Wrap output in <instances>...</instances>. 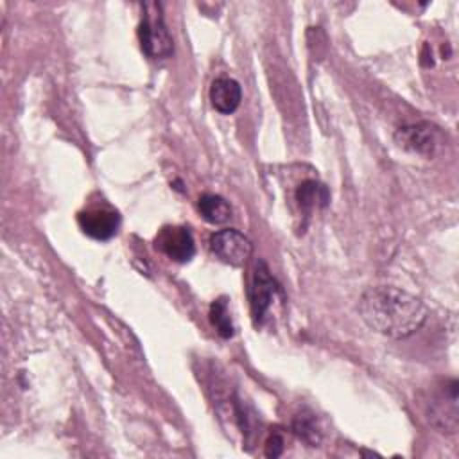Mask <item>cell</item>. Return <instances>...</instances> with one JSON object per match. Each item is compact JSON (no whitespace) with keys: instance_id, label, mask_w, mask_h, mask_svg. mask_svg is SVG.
I'll list each match as a JSON object with an SVG mask.
<instances>
[{"instance_id":"obj_6","label":"cell","mask_w":459,"mask_h":459,"mask_svg":"<svg viewBox=\"0 0 459 459\" xmlns=\"http://www.w3.org/2000/svg\"><path fill=\"white\" fill-rule=\"evenodd\" d=\"M278 283L271 276L265 262L258 260L253 280L249 285V305H251V316L255 325H262L265 319V314L274 299V294L278 292Z\"/></svg>"},{"instance_id":"obj_7","label":"cell","mask_w":459,"mask_h":459,"mask_svg":"<svg viewBox=\"0 0 459 459\" xmlns=\"http://www.w3.org/2000/svg\"><path fill=\"white\" fill-rule=\"evenodd\" d=\"M154 247L179 264L190 262L195 255V240L185 226H163L154 238Z\"/></svg>"},{"instance_id":"obj_9","label":"cell","mask_w":459,"mask_h":459,"mask_svg":"<svg viewBox=\"0 0 459 459\" xmlns=\"http://www.w3.org/2000/svg\"><path fill=\"white\" fill-rule=\"evenodd\" d=\"M242 100V88L235 79L219 77L210 86V102L222 115L233 113Z\"/></svg>"},{"instance_id":"obj_11","label":"cell","mask_w":459,"mask_h":459,"mask_svg":"<svg viewBox=\"0 0 459 459\" xmlns=\"http://www.w3.org/2000/svg\"><path fill=\"white\" fill-rule=\"evenodd\" d=\"M292 432L308 446H317L323 437L319 421L312 411H301L292 418Z\"/></svg>"},{"instance_id":"obj_14","label":"cell","mask_w":459,"mask_h":459,"mask_svg":"<svg viewBox=\"0 0 459 459\" xmlns=\"http://www.w3.org/2000/svg\"><path fill=\"white\" fill-rule=\"evenodd\" d=\"M283 445H285L283 436H281L280 432H273V434L269 436V439L265 441V455H267V457H278V455H281Z\"/></svg>"},{"instance_id":"obj_8","label":"cell","mask_w":459,"mask_h":459,"mask_svg":"<svg viewBox=\"0 0 459 459\" xmlns=\"http://www.w3.org/2000/svg\"><path fill=\"white\" fill-rule=\"evenodd\" d=\"M77 222L88 237L95 240H109L118 231L120 215L111 206H91L79 212Z\"/></svg>"},{"instance_id":"obj_4","label":"cell","mask_w":459,"mask_h":459,"mask_svg":"<svg viewBox=\"0 0 459 459\" xmlns=\"http://www.w3.org/2000/svg\"><path fill=\"white\" fill-rule=\"evenodd\" d=\"M210 247L221 262L231 267L246 265V262L253 253L251 240L244 233L233 228L219 230L217 233H213L210 238Z\"/></svg>"},{"instance_id":"obj_3","label":"cell","mask_w":459,"mask_h":459,"mask_svg":"<svg viewBox=\"0 0 459 459\" xmlns=\"http://www.w3.org/2000/svg\"><path fill=\"white\" fill-rule=\"evenodd\" d=\"M394 138L400 147L423 156H434L436 152H439V149L445 143L443 133L439 131V127H436L430 122L403 126L396 131Z\"/></svg>"},{"instance_id":"obj_13","label":"cell","mask_w":459,"mask_h":459,"mask_svg":"<svg viewBox=\"0 0 459 459\" xmlns=\"http://www.w3.org/2000/svg\"><path fill=\"white\" fill-rule=\"evenodd\" d=\"M210 321L212 325L215 326L217 333L222 337V339H230L233 337V323H231V317H230V310H228V301L226 298H217L212 305H210Z\"/></svg>"},{"instance_id":"obj_10","label":"cell","mask_w":459,"mask_h":459,"mask_svg":"<svg viewBox=\"0 0 459 459\" xmlns=\"http://www.w3.org/2000/svg\"><path fill=\"white\" fill-rule=\"evenodd\" d=\"M197 208L204 221L212 224H224L231 219L230 203L217 194H203L197 201Z\"/></svg>"},{"instance_id":"obj_12","label":"cell","mask_w":459,"mask_h":459,"mask_svg":"<svg viewBox=\"0 0 459 459\" xmlns=\"http://www.w3.org/2000/svg\"><path fill=\"white\" fill-rule=\"evenodd\" d=\"M296 201H298L299 208L305 213H308L316 206H326L330 201V195H328V190L321 183H317L314 179H307L298 186Z\"/></svg>"},{"instance_id":"obj_2","label":"cell","mask_w":459,"mask_h":459,"mask_svg":"<svg viewBox=\"0 0 459 459\" xmlns=\"http://www.w3.org/2000/svg\"><path fill=\"white\" fill-rule=\"evenodd\" d=\"M143 16L138 25V39L143 54L151 59L170 57L174 52L172 36L163 20L161 5L156 2H147L142 5Z\"/></svg>"},{"instance_id":"obj_1","label":"cell","mask_w":459,"mask_h":459,"mask_svg":"<svg viewBox=\"0 0 459 459\" xmlns=\"http://www.w3.org/2000/svg\"><path fill=\"white\" fill-rule=\"evenodd\" d=\"M359 314L373 332L405 339L423 326L429 310L414 294L393 285H378L360 296Z\"/></svg>"},{"instance_id":"obj_5","label":"cell","mask_w":459,"mask_h":459,"mask_svg":"<svg viewBox=\"0 0 459 459\" xmlns=\"http://www.w3.org/2000/svg\"><path fill=\"white\" fill-rule=\"evenodd\" d=\"M427 414L439 432L457 430V380H450L430 398Z\"/></svg>"}]
</instances>
